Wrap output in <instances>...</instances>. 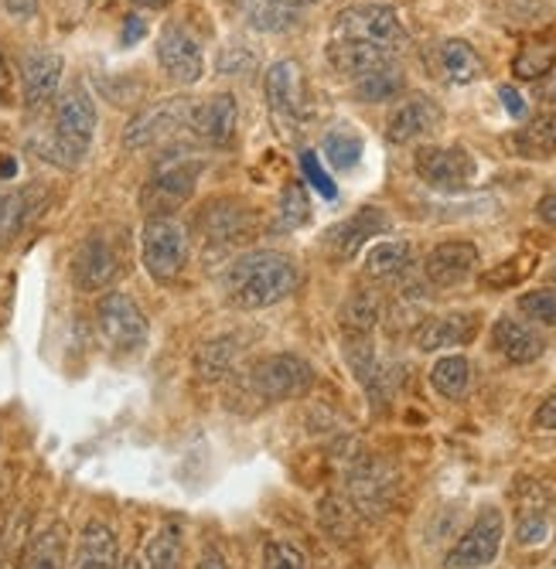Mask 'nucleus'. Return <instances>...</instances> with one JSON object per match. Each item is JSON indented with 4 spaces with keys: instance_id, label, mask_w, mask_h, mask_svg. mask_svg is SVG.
Instances as JSON below:
<instances>
[{
    "instance_id": "obj_1",
    "label": "nucleus",
    "mask_w": 556,
    "mask_h": 569,
    "mask_svg": "<svg viewBox=\"0 0 556 569\" xmlns=\"http://www.w3.org/2000/svg\"><path fill=\"white\" fill-rule=\"evenodd\" d=\"M300 273L297 263L284 252L264 249V252H246L239 260L226 267L222 287L232 307L239 310H264L280 303L284 297L294 293Z\"/></svg>"
},
{
    "instance_id": "obj_2",
    "label": "nucleus",
    "mask_w": 556,
    "mask_h": 569,
    "mask_svg": "<svg viewBox=\"0 0 556 569\" xmlns=\"http://www.w3.org/2000/svg\"><path fill=\"white\" fill-rule=\"evenodd\" d=\"M96 137V102L82 86H72L66 96H59L56 107V130H52V161L62 168H76Z\"/></svg>"
},
{
    "instance_id": "obj_3",
    "label": "nucleus",
    "mask_w": 556,
    "mask_h": 569,
    "mask_svg": "<svg viewBox=\"0 0 556 569\" xmlns=\"http://www.w3.org/2000/svg\"><path fill=\"white\" fill-rule=\"evenodd\" d=\"M201 168H206V161L195 158V153H188V150L168 153V158H161L158 168L150 171V181L140 191V204L150 216L175 212L181 201H188L195 194Z\"/></svg>"
},
{
    "instance_id": "obj_4",
    "label": "nucleus",
    "mask_w": 556,
    "mask_h": 569,
    "mask_svg": "<svg viewBox=\"0 0 556 569\" xmlns=\"http://www.w3.org/2000/svg\"><path fill=\"white\" fill-rule=\"evenodd\" d=\"M143 270L158 283H175L188 263V232L171 216H150L140 232Z\"/></svg>"
},
{
    "instance_id": "obj_5",
    "label": "nucleus",
    "mask_w": 556,
    "mask_h": 569,
    "mask_svg": "<svg viewBox=\"0 0 556 569\" xmlns=\"http://www.w3.org/2000/svg\"><path fill=\"white\" fill-rule=\"evenodd\" d=\"M331 41H363L383 51H403L410 41L407 28H403L399 14L386 4H359L348 8L331 24Z\"/></svg>"
},
{
    "instance_id": "obj_6",
    "label": "nucleus",
    "mask_w": 556,
    "mask_h": 569,
    "mask_svg": "<svg viewBox=\"0 0 556 569\" xmlns=\"http://www.w3.org/2000/svg\"><path fill=\"white\" fill-rule=\"evenodd\" d=\"M96 331L107 341V348L120 351V355H133L147 345V318L137 307L133 297L113 290L107 297H99L96 303Z\"/></svg>"
},
{
    "instance_id": "obj_7",
    "label": "nucleus",
    "mask_w": 556,
    "mask_h": 569,
    "mask_svg": "<svg viewBox=\"0 0 556 569\" xmlns=\"http://www.w3.org/2000/svg\"><path fill=\"white\" fill-rule=\"evenodd\" d=\"M249 389L264 402H287L311 392L315 386V369L297 355H270L257 369H249Z\"/></svg>"
},
{
    "instance_id": "obj_8",
    "label": "nucleus",
    "mask_w": 556,
    "mask_h": 569,
    "mask_svg": "<svg viewBox=\"0 0 556 569\" xmlns=\"http://www.w3.org/2000/svg\"><path fill=\"white\" fill-rule=\"evenodd\" d=\"M414 168L427 188L444 194H458L478 178V164L465 147H420L414 153Z\"/></svg>"
},
{
    "instance_id": "obj_9",
    "label": "nucleus",
    "mask_w": 556,
    "mask_h": 569,
    "mask_svg": "<svg viewBox=\"0 0 556 569\" xmlns=\"http://www.w3.org/2000/svg\"><path fill=\"white\" fill-rule=\"evenodd\" d=\"M191 113H195V102L188 96L158 102V107H147L143 113H137L127 130H123V147L130 150H143V147H155L165 143L168 137H175L178 130H191Z\"/></svg>"
},
{
    "instance_id": "obj_10",
    "label": "nucleus",
    "mask_w": 556,
    "mask_h": 569,
    "mask_svg": "<svg viewBox=\"0 0 556 569\" xmlns=\"http://www.w3.org/2000/svg\"><path fill=\"white\" fill-rule=\"evenodd\" d=\"M158 62H161L165 76L178 86H191L206 76V56H201V44L181 21H171L161 28Z\"/></svg>"
},
{
    "instance_id": "obj_11",
    "label": "nucleus",
    "mask_w": 556,
    "mask_h": 569,
    "mask_svg": "<svg viewBox=\"0 0 556 569\" xmlns=\"http://www.w3.org/2000/svg\"><path fill=\"white\" fill-rule=\"evenodd\" d=\"M502 536H505V519L498 508H485L478 519L471 522V529L454 542V549L447 552V569H481L488 566L498 549H502Z\"/></svg>"
},
{
    "instance_id": "obj_12",
    "label": "nucleus",
    "mask_w": 556,
    "mask_h": 569,
    "mask_svg": "<svg viewBox=\"0 0 556 569\" xmlns=\"http://www.w3.org/2000/svg\"><path fill=\"white\" fill-rule=\"evenodd\" d=\"M440 123H444V110L437 107L434 99H427V96H410V99H403L399 107L389 113L386 140H389V143H414V140H420V137L437 133Z\"/></svg>"
},
{
    "instance_id": "obj_13",
    "label": "nucleus",
    "mask_w": 556,
    "mask_h": 569,
    "mask_svg": "<svg viewBox=\"0 0 556 569\" xmlns=\"http://www.w3.org/2000/svg\"><path fill=\"white\" fill-rule=\"evenodd\" d=\"M62 56L59 51H31L21 62V96L28 110H41L44 102H52L62 86Z\"/></svg>"
},
{
    "instance_id": "obj_14",
    "label": "nucleus",
    "mask_w": 556,
    "mask_h": 569,
    "mask_svg": "<svg viewBox=\"0 0 556 569\" xmlns=\"http://www.w3.org/2000/svg\"><path fill=\"white\" fill-rule=\"evenodd\" d=\"M117 273H120V256L103 236L86 239L72 256V280L79 290L110 287L117 280Z\"/></svg>"
},
{
    "instance_id": "obj_15",
    "label": "nucleus",
    "mask_w": 556,
    "mask_h": 569,
    "mask_svg": "<svg viewBox=\"0 0 556 569\" xmlns=\"http://www.w3.org/2000/svg\"><path fill=\"white\" fill-rule=\"evenodd\" d=\"M389 229V216L383 209H376V204H366V209H359L356 216H348L345 222H338L331 232H328V249L335 260H351L373 236L386 232Z\"/></svg>"
},
{
    "instance_id": "obj_16",
    "label": "nucleus",
    "mask_w": 556,
    "mask_h": 569,
    "mask_svg": "<svg viewBox=\"0 0 556 569\" xmlns=\"http://www.w3.org/2000/svg\"><path fill=\"white\" fill-rule=\"evenodd\" d=\"M478 328H481V318L475 310H447V315H437L417 328V345H420V351L458 348V345L475 341Z\"/></svg>"
},
{
    "instance_id": "obj_17",
    "label": "nucleus",
    "mask_w": 556,
    "mask_h": 569,
    "mask_svg": "<svg viewBox=\"0 0 556 569\" xmlns=\"http://www.w3.org/2000/svg\"><path fill=\"white\" fill-rule=\"evenodd\" d=\"M239 123V107H236V96L229 92H216L206 102H195V113H191V130L212 143V147H226L236 133Z\"/></svg>"
},
{
    "instance_id": "obj_18",
    "label": "nucleus",
    "mask_w": 556,
    "mask_h": 569,
    "mask_svg": "<svg viewBox=\"0 0 556 569\" xmlns=\"http://www.w3.org/2000/svg\"><path fill=\"white\" fill-rule=\"evenodd\" d=\"M478 267V249L471 242H440L424 260V273L434 287H458Z\"/></svg>"
},
{
    "instance_id": "obj_19",
    "label": "nucleus",
    "mask_w": 556,
    "mask_h": 569,
    "mask_svg": "<svg viewBox=\"0 0 556 569\" xmlns=\"http://www.w3.org/2000/svg\"><path fill=\"white\" fill-rule=\"evenodd\" d=\"M267 102L280 120H300L305 110V82H300V69L290 59H280L264 76Z\"/></svg>"
},
{
    "instance_id": "obj_20",
    "label": "nucleus",
    "mask_w": 556,
    "mask_h": 569,
    "mask_svg": "<svg viewBox=\"0 0 556 569\" xmlns=\"http://www.w3.org/2000/svg\"><path fill=\"white\" fill-rule=\"evenodd\" d=\"M201 226H206V239L216 246H239L257 236V216L239 201L212 204V209L201 216Z\"/></svg>"
},
{
    "instance_id": "obj_21",
    "label": "nucleus",
    "mask_w": 556,
    "mask_h": 569,
    "mask_svg": "<svg viewBox=\"0 0 556 569\" xmlns=\"http://www.w3.org/2000/svg\"><path fill=\"white\" fill-rule=\"evenodd\" d=\"M492 345L513 366H529V361H536L546 351L543 335L519 318H498L492 328Z\"/></svg>"
},
{
    "instance_id": "obj_22",
    "label": "nucleus",
    "mask_w": 556,
    "mask_h": 569,
    "mask_svg": "<svg viewBox=\"0 0 556 569\" xmlns=\"http://www.w3.org/2000/svg\"><path fill=\"white\" fill-rule=\"evenodd\" d=\"M328 62L335 72L348 76L351 82L396 62L393 51H383V48H373V44H363V41H328Z\"/></svg>"
},
{
    "instance_id": "obj_23",
    "label": "nucleus",
    "mask_w": 556,
    "mask_h": 569,
    "mask_svg": "<svg viewBox=\"0 0 556 569\" xmlns=\"http://www.w3.org/2000/svg\"><path fill=\"white\" fill-rule=\"evenodd\" d=\"M117 566H120V546L113 529L103 522H89L79 532L72 569H117Z\"/></svg>"
},
{
    "instance_id": "obj_24",
    "label": "nucleus",
    "mask_w": 556,
    "mask_h": 569,
    "mask_svg": "<svg viewBox=\"0 0 556 569\" xmlns=\"http://www.w3.org/2000/svg\"><path fill=\"white\" fill-rule=\"evenodd\" d=\"M440 69H444L447 82H454V86H471V82L481 79L485 62H481V56H478V51L468 41L450 38V41L440 44Z\"/></svg>"
},
{
    "instance_id": "obj_25",
    "label": "nucleus",
    "mask_w": 556,
    "mask_h": 569,
    "mask_svg": "<svg viewBox=\"0 0 556 569\" xmlns=\"http://www.w3.org/2000/svg\"><path fill=\"white\" fill-rule=\"evenodd\" d=\"M410 260H414L410 242H403V239L376 242L366 252V277L369 280H396L399 273H407Z\"/></svg>"
},
{
    "instance_id": "obj_26",
    "label": "nucleus",
    "mask_w": 556,
    "mask_h": 569,
    "mask_svg": "<svg viewBox=\"0 0 556 569\" xmlns=\"http://www.w3.org/2000/svg\"><path fill=\"white\" fill-rule=\"evenodd\" d=\"M513 147L523 158H549L556 153V113H539L513 133Z\"/></svg>"
},
{
    "instance_id": "obj_27",
    "label": "nucleus",
    "mask_w": 556,
    "mask_h": 569,
    "mask_svg": "<svg viewBox=\"0 0 556 569\" xmlns=\"http://www.w3.org/2000/svg\"><path fill=\"white\" fill-rule=\"evenodd\" d=\"M21 569H66V526L38 532L21 559Z\"/></svg>"
},
{
    "instance_id": "obj_28",
    "label": "nucleus",
    "mask_w": 556,
    "mask_h": 569,
    "mask_svg": "<svg viewBox=\"0 0 556 569\" xmlns=\"http://www.w3.org/2000/svg\"><path fill=\"white\" fill-rule=\"evenodd\" d=\"M468 382H471V366L465 355H444L430 369V386L444 399H461L468 392Z\"/></svg>"
},
{
    "instance_id": "obj_29",
    "label": "nucleus",
    "mask_w": 556,
    "mask_h": 569,
    "mask_svg": "<svg viewBox=\"0 0 556 569\" xmlns=\"http://www.w3.org/2000/svg\"><path fill=\"white\" fill-rule=\"evenodd\" d=\"M403 86H407V76H403V69L396 62H389V66L351 82V92H356V99H363V102H386V99L399 96Z\"/></svg>"
},
{
    "instance_id": "obj_30",
    "label": "nucleus",
    "mask_w": 556,
    "mask_h": 569,
    "mask_svg": "<svg viewBox=\"0 0 556 569\" xmlns=\"http://www.w3.org/2000/svg\"><path fill=\"white\" fill-rule=\"evenodd\" d=\"M239 358V345L232 338H216V341H206L195 355V369H198V379L206 382H219L229 369L232 361Z\"/></svg>"
},
{
    "instance_id": "obj_31",
    "label": "nucleus",
    "mask_w": 556,
    "mask_h": 569,
    "mask_svg": "<svg viewBox=\"0 0 556 569\" xmlns=\"http://www.w3.org/2000/svg\"><path fill=\"white\" fill-rule=\"evenodd\" d=\"M181 526L168 522L155 532V539L147 542V556H143V569H181Z\"/></svg>"
},
{
    "instance_id": "obj_32",
    "label": "nucleus",
    "mask_w": 556,
    "mask_h": 569,
    "mask_svg": "<svg viewBox=\"0 0 556 569\" xmlns=\"http://www.w3.org/2000/svg\"><path fill=\"white\" fill-rule=\"evenodd\" d=\"M379 310L383 307H379V300L369 290L351 293L341 303V328H345V335H369L379 325Z\"/></svg>"
},
{
    "instance_id": "obj_33",
    "label": "nucleus",
    "mask_w": 556,
    "mask_h": 569,
    "mask_svg": "<svg viewBox=\"0 0 556 569\" xmlns=\"http://www.w3.org/2000/svg\"><path fill=\"white\" fill-rule=\"evenodd\" d=\"M321 150H325V158L331 161V168L348 171V168H356L359 158H363V137L351 133L348 127H335V130L325 133Z\"/></svg>"
},
{
    "instance_id": "obj_34",
    "label": "nucleus",
    "mask_w": 556,
    "mask_h": 569,
    "mask_svg": "<svg viewBox=\"0 0 556 569\" xmlns=\"http://www.w3.org/2000/svg\"><path fill=\"white\" fill-rule=\"evenodd\" d=\"M311 219V201H308V191H305V184H287L284 188V194H280V209H277V229L280 232H294V229H300Z\"/></svg>"
},
{
    "instance_id": "obj_35",
    "label": "nucleus",
    "mask_w": 556,
    "mask_h": 569,
    "mask_svg": "<svg viewBox=\"0 0 556 569\" xmlns=\"http://www.w3.org/2000/svg\"><path fill=\"white\" fill-rule=\"evenodd\" d=\"M533 270H536V260H533V256H513V260H505V263L492 267L488 273H481V287H488V290L516 287V283H523Z\"/></svg>"
},
{
    "instance_id": "obj_36",
    "label": "nucleus",
    "mask_w": 556,
    "mask_h": 569,
    "mask_svg": "<svg viewBox=\"0 0 556 569\" xmlns=\"http://www.w3.org/2000/svg\"><path fill=\"white\" fill-rule=\"evenodd\" d=\"M513 72H516V79H526V82L546 79L553 72V48H543V44L523 48L513 62Z\"/></svg>"
},
{
    "instance_id": "obj_37",
    "label": "nucleus",
    "mask_w": 556,
    "mask_h": 569,
    "mask_svg": "<svg viewBox=\"0 0 556 569\" xmlns=\"http://www.w3.org/2000/svg\"><path fill=\"white\" fill-rule=\"evenodd\" d=\"M519 310L536 321V325H546V328H556V290H533V293H523L519 297Z\"/></svg>"
},
{
    "instance_id": "obj_38",
    "label": "nucleus",
    "mask_w": 556,
    "mask_h": 569,
    "mask_svg": "<svg viewBox=\"0 0 556 569\" xmlns=\"http://www.w3.org/2000/svg\"><path fill=\"white\" fill-rule=\"evenodd\" d=\"M24 222V194L0 188V242H8Z\"/></svg>"
},
{
    "instance_id": "obj_39",
    "label": "nucleus",
    "mask_w": 556,
    "mask_h": 569,
    "mask_svg": "<svg viewBox=\"0 0 556 569\" xmlns=\"http://www.w3.org/2000/svg\"><path fill=\"white\" fill-rule=\"evenodd\" d=\"M264 569H308V559L294 542L274 539L264 549Z\"/></svg>"
},
{
    "instance_id": "obj_40",
    "label": "nucleus",
    "mask_w": 556,
    "mask_h": 569,
    "mask_svg": "<svg viewBox=\"0 0 556 569\" xmlns=\"http://www.w3.org/2000/svg\"><path fill=\"white\" fill-rule=\"evenodd\" d=\"M516 539H519L523 546H539V542H546V539H549V519H546V515H536V511L523 515Z\"/></svg>"
},
{
    "instance_id": "obj_41",
    "label": "nucleus",
    "mask_w": 556,
    "mask_h": 569,
    "mask_svg": "<svg viewBox=\"0 0 556 569\" xmlns=\"http://www.w3.org/2000/svg\"><path fill=\"white\" fill-rule=\"evenodd\" d=\"M300 168H305V174H308V181H311V184H315V188L321 191V198H328V201H331V198L338 194V188H335V181L328 178V171H325V168L318 164V158H315V153H311V150L305 153V158H300Z\"/></svg>"
},
{
    "instance_id": "obj_42",
    "label": "nucleus",
    "mask_w": 556,
    "mask_h": 569,
    "mask_svg": "<svg viewBox=\"0 0 556 569\" xmlns=\"http://www.w3.org/2000/svg\"><path fill=\"white\" fill-rule=\"evenodd\" d=\"M498 96H502L505 113H509L513 120H523V117H526V99H523L513 86H502V89H498Z\"/></svg>"
},
{
    "instance_id": "obj_43",
    "label": "nucleus",
    "mask_w": 556,
    "mask_h": 569,
    "mask_svg": "<svg viewBox=\"0 0 556 569\" xmlns=\"http://www.w3.org/2000/svg\"><path fill=\"white\" fill-rule=\"evenodd\" d=\"M533 423L539 427V430H556V392L536 409V417H533Z\"/></svg>"
},
{
    "instance_id": "obj_44",
    "label": "nucleus",
    "mask_w": 556,
    "mask_h": 569,
    "mask_svg": "<svg viewBox=\"0 0 556 569\" xmlns=\"http://www.w3.org/2000/svg\"><path fill=\"white\" fill-rule=\"evenodd\" d=\"M143 34H147V24H143V18H140V14H130V18H127V24H123V44L130 48V44H137Z\"/></svg>"
},
{
    "instance_id": "obj_45",
    "label": "nucleus",
    "mask_w": 556,
    "mask_h": 569,
    "mask_svg": "<svg viewBox=\"0 0 556 569\" xmlns=\"http://www.w3.org/2000/svg\"><path fill=\"white\" fill-rule=\"evenodd\" d=\"M536 216H539L546 226H556V194H543V198H539Z\"/></svg>"
},
{
    "instance_id": "obj_46",
    "label": "nucleus",
    "mask_w": 556,
    "mask_h": 569,
    "mask_svg": "<svg viewBox=\"0 0 556 569\" xmlns=\"http://www.w3.org/2000/svg\"><path fill=\"white\" fill-rule=\"evenodd\" d=\"M18 171H21V164H18L14 153L0 150V181H11V178H18Z\"/></svg>"
},
{
    "instance_id": "obj_47",
    "label": "nucleus",
    "mask_w": 556,
    "mask_h": 569,
    "mask_svg": "<svg viewBox=\"0 0 556 569\" xmlns=\"http://www.w3.org/2000/svg\"><path fill=\"white\" fill-rule=\"evenodd\" d=\"M539 102L543 107H556V72H549L546 79H543V86H539Z\"/></svg>"
},
{
    "instance_id": "obj_48",
    "label": "nucleus",
    "mask_w": 556,
    "mask_h": 569,
    "mask_svg": "<svg viewBox=\"0 0 556 569\" xmlns=\"http://www.w3.org/2000/svg\"><path fill=\"white\" fill-rule=\"evenodd\" d=\"M195 569H226V559H222L219 549H206V552L198 556V566Z\"/></svg>"
},
{
    "instance_id": "obj_49",
    "label": "nucleus",
    "mask_w": 556,
    "mask_h": 569,
    "mask_svg": "<svg viewBox=\"0 0 556 569\" xmlns=\"http://www.w3.org/2000/svg\"><path fill=\"white\" fill-rule=\"evenodd\" d=\"M130 4H137V8H147V11H165L171 0H130Z\"/></svg>"
},
{
    "instance_id": "obj_50",
    "label": "nucleus",
    "mask_w": 556,
    "mask_h": 569,
    "mask_svg": "<svg viewBox=\"0 0 556 569\" xmlns=\"http://www.w3.org/2000/svg\"><path fill=\"white\" fill-rule=\"evenodd\" d=\"M284 8H305V4H321V0H277Z\"/></svg>"
},
{
    "instance_id": "obj_51",
    "label": "nucleus",
    "mask_w": 556,
    "mask_h": 569,
    "mask_svg": "<svg viewBox=\"0 0 556 569\" xmlns=\"http://www.w3.org/2000/svg\"><path fill=\"white\" fill-rule=\"evenodd\" d=\"M117 569H143V562H140L137 556H127V559H123V562H120Z\"/></svg>"
}]
</instances>
